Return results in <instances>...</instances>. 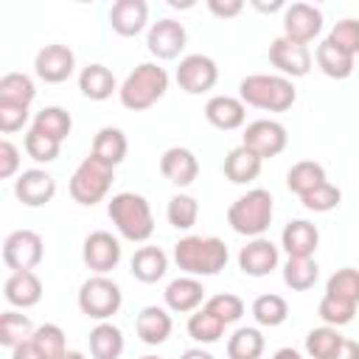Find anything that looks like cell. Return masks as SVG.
I'll list each match as a JSON object with an SVG mask.
<instances>
[{"label":"cell","mask_w":359,"mask_h":359,"mask_svg":"<svg viewBox=\"0 0 359 359\" xmlns=\"http://www.w3.org/2000/svg\"><path fill=\"white\" fill-rule=\"evenodd\" d=\"M342 342H345V337L339 334V328L320 325V328H311L306 334V353L311 359H331L342 348Z\"/></svg>","instance_id":"8d00e7d4"},{"label":"cell","mask_w":359,"mask_h":359,"mask_svg":"<svg viewBox=\"0 0 359 359\" xmlns=\"http://www.w3.org/2000/svg\"><path fill=\"white\" fill-rule=\"evenodd\" d=\"M163 300H165V309L168 311H177V314H194L202 300H205V286L199 278H191V275H180L174 278L165 292H163Z\"/></svg>","instance_id":"d6986e66"},{"label":"cell","mask_w":359,"mask_h":359,"mask_svg":"<svg viewBox=\"0 0 359 359\" xmlns=\"http://www.w3.org/2000/svg\"><path fill=\"white\" fill-rule=\"evenodd\" d=\"M317 314H320V320H323L325 325L339 328V325H348V323L353 320L356 306H353V303H348V300H339V297L323 294V300H320V306H317Z\"/></svg>","instance_id":"f6af8a7d"},{"label":"cell","mask_w":359,"mask_h":359,"mask_svg":"<svg viewBox=\"0 0 359 359\" xmlns=\"http://www.w3.org/2000/svg\"><path fill=\"white\" fill-rule=\"evenodd\" d=\"M185 42H188L185 25L177 22V20H171V17H163V20L151 22V28H149V34H146V48H149V53L157 56V59H163V62H165V59H177V56L182 53Z\"/></svg>","instance_id":"9a60e30c"},{"label":"cell","mask_w":359,"mask_h":359,"mask_svg":"<svg viewBox=\"0 0 359 359\" xmlns=\"http://www.w3.org/2000/svg\"><path fill=\"white\" fill-rule=\"evenodd\" d=\"M339 199H342V191H339L337 185H331V182H323V185H317L314 191H309L306 196H300L303 208H306V210H314V213H328V210H334V208L339 205Z\"/></svg>","instance_id":"bcb514c9"},{"label":"cell","mask_w":359,"mask_h":359,"mask_svg":"<svg viewBox=\"0 0 359 359\" xmlns=\"http://www.w3.org/2000/svg\"><path fill=\"white\" fill-rule=\"evenodd\" d=\"M165 219L177 230H191L199 219V202L191 194H174L165 208Z\"/></svg>","instance_id":"ab89813d"},{"label":"cell","mask_w":359,"mask_h":359,"mask_svg":"<svg viewBox=\"0 0 359 359\" xmlns=\"http://www.w3.org/2000/svg\"><path fill=\"white\" fill-rule=\"evenodd\" d=\"M11 359H48L31 339L28 342H22V345H17V348H11Z\"/></svg>","instance_id":"816d5d0a"},{"label":"cell","mask_w":359,"mask_h":359,"mask_svg":"<svg viewBox=\"0 0 359 359\" xmlns=\"http://www.w3.org/2000/svg\"><path fill=\"white\" fill-rule=\"evenodd\" d=\"M31 129H36V132H42V135H48V137H53V140L62 143V140L70 135V129H73V118H70V112L62 109V107H42V109L34 115Z\"/></svg>","instance_id":"836d02e7"},{"label":"cell","mask_w":359,"mask_h":359,"mask_svg":"<svg viewBox=\"0 0 359 359\" xmlns=\"http://www.w3.org/2000/svg\"><path fill=\"white\" fill-rule=\"evenodd\" d=\"M314 62H317V67H320L328 79H339V81L348 79V76L356 70V56L345 53V50L337 48L331 39H323V42L317 45Z\"/></svg>","instance_id":"484cf974"},{"label":"cell","mask_w":359,"mask_h":359,"mask_svg":"<svg viewBox=\"0 0 359 359\" xmlns=\"http://www.w3.org/2000/svg\"><path fill=\"white\" fill-rule=\"evenodd\" d=\"M320 278V266L314 258H289L283 264V283L294 292H306L317 283Z\"/></svg>","instance_id":"74e56055"},{"label":"cell","mask_w":359,"mask_h":359,"mask_svg":"<svg viewBox=\"0 0 359 359\" xmlns=\"http://www.w3.org/2000/svg\"><path fill=\"white\" fill-rule=\"evenodd\" d=\"M325 39H331V42H334L337 48H342L345 53L359 56V20L345 17V20L334 22V28H331V34H328Z\"/></svg>","instance_id":"7dc6e473"},{"label":"cell","mask_w":359,"mask_h":359,"mask_svg":"<svg viewBox=\"0 0 359 359\" xmlns=\"http://www.w3.org/2000/svg\"><path fill=\"white\" fill-rule=\"evenodd\" d=\"M140 359H160V356H140Z\"/></svg>","instance_id":"91938a15"},{"label":"cell","mask_w":359,"mask_h":359,"mask_svg":"<svg viewBox=\"0 0 359 359\" xmlns=\"http://www.w3.org/2000/svg\"><path fill=\"white\" fill-rule=\"evenodd\" d=\"M31 342L48 356V359H62L67 353V342H65V331L53 323H45V325H36Z\"/></svg>","instance_id":"b9f144b4"},{"label":"cell","mask_w":359,"mask_h":359,"mask_svg":"<svg viewBox=\"0 0 359 359\" xmlns=\"http://www.w3.org/2000/svg\"><path fill=\"white\" fill-rule=\"evenodd\" d=\"M272 194L266 188H252L247 194H241L230 208H227V224L247 238H258L269 230L272 224Z\"/></svg>","instance_id":"5b68a950"},{"label":"cell","mask_w":359,"mask_h":359,"mask_svg":"<svg viewBox=\"0 0 359 359\" xmlns=\"http://www.w3.org/2000/svg\"><path fill=\"white\" fill-rule=\"evenodd\" d=\"M238 98L244 107H255L264 112H286L297 101L294 81L280 73H252L238 81Z\"/></svg>","instance_id":"7a4b0ae2"},{"label":"cell","mask_w":359,"mask_h":359,"mask_svg":"<svg viewBox=\"0 0 359 359\" xmlns=\"http://www.w3.org/2000/svg\"><path fill=\"white\" fill-rule=\"evenodd\" d=\"M149 22L146 0H118L109 8V25L118 36H137Z\"/></svg>","instance_id":"7402d4cb"},{"label":"cell","mask_w":359,"mask_h":359,"mask_svg":"<svg viewBox=\"0 0 359 359\" xmlns=\"http://www.w3.org/2000/svg\"><path fill=\"white\" fill-rule=\"evenodd\" d=\"M227 244L216 236H185L174 244L177 266L191 278H210L227 266Z\"/></svg>","instance_id":"6da1fadb"},{"label":"cell","mask_w":359,"mask_h":359,"mask_svg":"<svg viewBox=\"0 0 359 359\" xmlns=\"http://www.w3.org/2000/svg\"><path fill=\"white\" fill-rule=\"evenodd\" d=\"M25 123H28V107L0 104V132L11 135V132H20Z\"/></svg>","instance_id":"c3c4849f"},{"label":"cell","mask_w":359,"mask_h":359,"mask_svg":"<svg viewBox=\"0 0 359 359\" xmlns=\"http://www.w3.org/2000/svg\"><path fill=\"white\" fill-rule=\"evenodd\" d=\"M252 6H255L258 11H278V8H286L280 0H275V3H269V6H266V3H258V0H252Z\"/></svg>","instance_id":"9f6ffc18"},{"label":"cell","mask_w":359,"mask_h":359,"mask_svg":"<svg viewBox=\"0 0 359 359\" xmlns=\"http://www.w3.org/2000/svg\"><path fill=\"white\" fill-rule=\"evenodd\" d=\"M323 182H328L325 168L320 163H314V160H300L286 171V188L292 194H297V196H306L309 191H314Z\"/></svg>","instance_id":"4dcf8cb0"},{"label":"cell","mask_w":359,"mask_h":359,"mask_svg":"<svg viewBox=\"0 0 359 359\" xmlns=\"http://www.w3.org/2000/svg\"><path fill=\"white\" fill-rule=\"evenodd\" d=\"M36 95L34 79L25 73H6L0 79V104H14V107H31Z\"/></svg>","instance_id":"d6a6232c"},{"label":"cell","mask_w":359,"mask_h":359,"mask_svg":"<svg viewBox=\"0 0 359 359\" xmlns=\"http://www.w3.org/2000/svg\"><path fill=\"white\" fill-rule=\"evenodd\" d=\"M224 328H227V325H224L216 314H210L205 306L196 309V311L188 317V334H191V339H196V342H202V345H210V342L222 339Z\"/></svg>","instance_id":"f35d334b"},{"label":"cell","mask_w":359,"mask_h":359,"mask_svg":"<svg viewBox=\"0 0 359 359\" xmlns=\"http://www.w3.org/2000/svg\"><path fill=\"white\" fill-rule=\"evenodd\" d=\"M81 261L95 275H107L121 261V241L107 230H93L81 244Z\"/></svg>","instance_id":"7c38bea8"},{"label":"cell","mask_w":359,"mask_h":359,"mask_svg":"<svg viewBox=\"0 0 359 359\" xmlns=\"http://www.w3.org/2000/svg\"><path fill=\"white\" fill-rule=\"evenodd\" d=\"M323 31V11L311 3H292L283 8V36L309 45Z\"/></svg>","instance_id":"4fadbf2b"},{"label":"cell","mask_w":359,"mask_h":359,"mask_svg":"<svg viewBox=\"0 0 359 359\" xmlns=\"http://www.w3.org/2000/svg\"><path fill=\"white\" fill-rule=\"evenodd\" d=\"M107 213L115 224V230L126 238V241H149L154 233V213L151 205L143 194L135 191H121L109 199Z\"/></svg>","instance_id":"3957f363"},{"label":"cell","mask_w":359,"mask_h":359,"mask_svg":"<svg viewBox=\"0 0 359 359\" xmlns=\"http://www.w3.org/2000/svg\"><path fill=\"white\" fill-rule=\"evenodd\" d=\"M261 165H264V160H261L258 154H252L247 146H236V149L227 151L222 168H224V177H227L230 182L247 185V182H252V180L261 174Z\"/></svg>","instance_id":"f1b7e54d"},{"label":"cell","mask_w":359,"mask_h":359,"mask_svg":"<svg viewBox=\"0 0 359 359\" xmlns=\"http://www.w3.org/2000/svg\"><path fill=\"white\" fill-rule=\"evenodd\" d=\"M286 143H289L286 126L280 121H272V118H258V121L247 123V129L241 135V146H247L261 160L278 157L286 149Z\"/></svg>","instance_id":"9c48e42d"},{"label":"cell","mask_w":359,"mask_h":359,"mask_svg":"<svg viewBox=\"0 0 359 359\" xmlns=\"http://www.w3.org/2000/svg\"><path fill=\"white\" fill-rule=\"evenodd\" d=\"M34 323L28 320V314H22V311H14V309H8V311H3L0 314V342L6 345V348H17V345H22V342H28L31 337H34Z\"/></svg>","instance_id":"d590c367"},{"label":"cell","mask_w":359,"mask_h":359,"mask_svg":"<svg viewBox=\"0 0 359 359\" xmlns=\"http://www.w3.org/2000/svg\"><path fill=\"white\" fill-rule=\"evenodd\" d=\"M62 359H84V353H81V351H67Z\"/></svg>","instance_id":"680465c9"},{"label":"cell","mask_w":359,"mask_h":359,"mask_svg":"<svg viewBox=\"0 0 359 359\" xmlns=\"http://www.w3.org/2000/svg\"><path fill=\"white\" fill-rule=\"evenodd\" d=\"M264 348H266L264 334L255 325L236 328L227 339V359H261Z\"/></svg>","instance_id":"1f68e13d"},{"label":"cell","mask_w":359,"mask_h":359,"mask_svg":"<svg viewBox=\"0 0 359 359\" xmlns=\"http://www.w3.org/2000/svg\"><path fill=\"white\" fill-rule=\"evenodd\" d=\"M3 294H6V303L14 306V309H31L42 300V280L34 269H22V272H11L6 278V286H3Z\"/></svg>","instance_id":"44dd1931"},{"label":"cell","mask_w":359,"mask_h":359,"mask_svg":"<svg viewBox=\"0 0 359 359\" xmlns=\"http://www.w3.org/2000/svg\"><path fill=\"white\" fill-rule=\"evenodd\" d=\"M205 309L210 314H216L224 325H233V323H238L244 317V300L238 294H230V292H219V294L208 297L205 300Z\"/></svg>","instance_id":"ee69618b"},{"label":"cell","mask_w":359,"mask_h":359,"mask_svg":"<svg viewBox=\"0 0 359 359\" xmlns=\"http://www.w3.org/2000/svg\"><path fill=\"white\" fill-rule=\"evenodd\" d=\"M272 359H303V356H300L297 348H278V351L272 353Z\"/></svg>","instance_id":"db71d44e"},{"label":"cell","mask_w":359,"mask_h":359,"mask_svg":"<svg viewBox=\"0 0 359 359\" xmlns=\"http://www.w3.org/2000/svg\"><path fill=\"white\" fill-rule=\"evenodd\" d=\"M132 275L140 280V283H157L163 280V275L168 272V255L154 247V244H146L140 250H135L132 255Z\"/></svg>","instance_id":"83f0119b"},{"label":"cell","mask_w":359,"mask_h":359,"mask_svg":"<svg viewBox=\"0 0 359 359\" xmlns=\"http://www.w3.org/2000/svg\"><path fill=\"white\" fill-rule=\"evenodd\" d=\"M180 359H213V356H210L208 351H202V348H188Z\"/></svg>","instance_id":"11a10c76"},{"label":"cell","mask_w":359,"mask_h":359,"mask_svg":"<svg viewBox=\"0 0 359 359\" xmlns=\"http://www.w3.org/2000/svg\"><path fill=\"white\" fill-rule=\"evenodd\" d=\"M208 11L219 20H230L244 11V0H208Z\"/></svg>","instance_id":"f907efd6"},{"label":"cell","mask_w":359,"mask_h":359,"mask_svg":"<svg viewBox=\"0 0 359 359\" xmlns=\"http://www.w3.org/2000/svg\"><path fill=\"white\" fill-rule=\"evenodd\" d=\"M79 90H81V95L90 98V101H107V98H109L115 90H121V87H118V81H115V76H112L109 67L93 62V65L81 67V73H79Z\"/></svg>","instance_id":"d4e9b609"},{"label":"cell","mask_w":359,"mask_h":359,"mask_svg":"<svg viewBox=\"0 0 359 359\" xmlns=\"http://www.w3.org/2000/svg\"><path fill=\"white\" fill-rule=\"evenodd\" d=\"M311 50L309 45H300V42H292L286 36H278L269 42V65L286 76V79H303L309 76L311 70Z\"/></svg>","instance_id":"8fae6325"},{"label":"cell","mask_w":359,"mask_h":359,"mask_svg":"<svg viewBox=\"0 0 359 359\" xmlns=\"http://www.w3.org/2000/svg\"><path fill=\"white\" fill-rule=\"evenodd\" d=\"M126 151H129V143H126V135L118 126H104V129L95 132L93 149H90V154L95 160H101V163H107V165L115 168V165L123 163Z\"/></svg>","instance_id":"4316f807"},{"label":"cell","mask_w":359,"mask_h":359,"mask_svg":"<svg viewBox=\"0 0 359 359\" xmlns=\"http://www.w3.org/2000/svg\"><path fill=\"white\" fill-rule=\"evenodd\" d=\"M79 309L98 323H107L112 314L121 311L123 306V292L115 280H109L107 275H93L79 286Z\"/></svg>","instance_id":"52a82bcc"},{"label":"cell","mask_w":359,"mask_h":359,"mask_svg":"<svg viewBox=\"0 0 359 359\" xmlns=\"http://www.w3.org/2000/svg\"><path fill=\"white\" fill-rule=\"evenodd\" d=\"M317 244H320V230L306 219L289 222L280 233V247L286 250L289 258H311Z\"/></svg>","instance_id":"603a6c76"},{"label":"cell","mask_w":359,"mask_h":359,"mask_svg":"<svg viewBox=\"0 0 359 359\" xmlns=\"http://www.w3.org/2000/svg\"><path fill=\"white\" fill-rule=\"evenodd\" d=\"M331 359H359V342L345 339V342H342V348H339V351H337Z\"/></svg>","instance_id":"f5cc1de1"},{"label":"cell","mask_w":359,"mask_h":359,"mask_svg":"<svg viewBox=\"0 0 359 359\" xmlns=\"http://www.w3.org/2000/svg\"><path fill=\"white\" fill-rule=\"evenodd\" d=\"M112 180H115V168L107 165V163H101V160H95L93 154H87V157L76 165V171H73L67 188H70L73 202L93 208V205H98V202L109 194Z\"/></svg>","instance_id":"8992f818"},{"label":"cell","mask_w":359,"mask_h":359,"mask_svg":"<svg viewBox=\"0 0 359 359\" xmlns=\"http://www.w3.org/2000/svg\"><path fill=\"white\" fill-rule=\"evenodd\" d=\"M168 90V73L165 67H160L157 62H140L121 84L118 98L126 109L132 112H143L149 107H154Z\"/></svg>","instance_id":"277c9868"},{"label":"cell","mask_w":359,"mask_h":359,"mask_svg":"<svg viewBox=\"0 0 359 359\" xmlns=\"http://www.w3.org/2000/svg\"><path fill=\"white\" fill-rule=\"evenodd\" d=\"M14 196L28 208H42L56 196V180L45 168H28L17 177Z\"/></svg>","instance_id":"e0dca14e"},{"label":"cell","mask_w":359,"mask_h":359,"mask_svg":"<svg viewBox=\"0 0 359 359\" xmlns=\"http://www.w3.org/2000/svg\"><path fill=\"white\" fill-rule=\"evenodd\" d=\"M286 317H289V303H286L280 294L266 292V294H258V297L252 300V320H255L258 325H264V328H278L280 323H286Z\"/></svg>","instance_id":"e575fe53"},{"label":"cell","mask_w":359,"mask_h":359,"mask_svg":"<svg viewBox=\"0 0 359 359\" xmlns=\"http://www.w3.org/2000/svg\"><path fill=\"white\" fill-rule=\"evenodd\" d=\"M168 6H171V8H191L194 3H180V0H168Z\"/></svg>","instance_id":"6f0895ef"},{"label":"cell","mask_w":359,"mask_h":359,"mask_svg":"<svg viewBox=\"0 0 359 359\" xmlns=\"http://www.w3.org/2000/svg\"><path fill=\"white\" fill-rule=\"evenodd\" d=\"M171 328H174V320L163 306H143L135 320V331L143 345H163L171 337Z\"/></svg>","instance_id":"cb8c5ba5"},{"label":"cell","mask_w":359,"mask_h":359,"mask_svg":"<svg viewBox=\"0 0 359 359\" xmlns=\"http://www.w3.org/2000/svg\"><path fill=\"white\" fill-rule=\"evenodd\" d=\"M219 81V67L208 53H188L177 65V84L188 95H202Z\"/></svg>","instance_id":"30bf717a"},{"label":"cell","mask_w":359,"mask_h":359,"mask_svg":"<svg viewBox=\"0 0 359 359\" xmlns=\"http://www.w3.org/2000/svg\"><path fill=\"white\" fill-rule=\"evenodd\" d=\"M22 146H25V154H28L34 163H53V160L59 157V151H62V143H59V140L42 135V132H36V129H28V132H25Z\"/></svg>","instance_id":"7bdbcfd3"},{"label":"cell","mask_w":359,"mask_h":359,"mask_svg":"<svg viewBox=\"0 0 359 359\" xmlns=\"http://www.w3.org/2000/svg\"><path fill=\"white\" fill-rule=\"evenodd\" d=\"M325 294L359 306V269H353V266L337 269V272L325 280Z\"/></svg>","instance_id":"60d3db41"},{"label":"cell","mask_w":359,"mask_h":359,"mask_svg":"<svg viewBox=\"0 0 359 359\" xmlns=\"http://www.w3.org/2000/svg\"><path fill=\"white\" fill-rule=\"evenodd\" d=\"M160 174H163L171 185L188 188V185L199 177V160H196V154H194L191 149H185V146H171V149H165L163 157H160Z\"/></svg>","instance_id":"ac0fdd59"},{"label":"cell","mask_w":359,"mask_h":359,"mask_svg":"<svg viewBox=\"0 0 359 359\" xmlns=\"http://www.w3.org/2000/svg\"><path fill=\"white\" fill-rule=\"evenodd\" d=\"M73 70H76V56L67 45L50 42L34 56V73L45 84H62L73 76Z\"/></svg>","instance_id":"5bb4252c"},{"label":"cell","mask_w":359,"mask_h":359,"mask_svg":"<svg viewBox=\"0 0 359 359\" xmlns=\"http://www.w3.org/2000/svg\"><path fill=\"white\" fill-rule=\"evenodd\" d=\"M278 261H280V250L264 236L250 238L238 250V269L250 278H266L272 269H278Z\"/></svg>","instance_id":"2e32d148"},{"label":"cell","mask_w":359,"mask_h":359,"mask_svg":"<svg viewBox=\"0 0 359 359\" xmlns=\"http://www.w3.org/2000/svg\"><path fill=\"white\" fill-rule=\"evenodd\" d=\"M20 168V149L11 140H0V177L8 180Z\"/></svg>","instance_id":"681fc988"},{"label":"cell","mask_w":359,"mask_h":359,"mask_svg":"<svg viewBox=\"0 0 359 359\" xmlns=\"http://www.w3.org/2000/svg\"><path fill=\"white\" fill-rule=\"evenodd\" d=\"M42 255H45V244H42V236L36 230H14L3 241V264L11 272L39 266Z\"/></svg>","instance_id":"ba28073f"},{"label":"cell","mask_w":359,"mask_h":359,"mask_svg":"<svg viewBox=\"0 0 359 359\" xmlns=\"http://www.w3.org/2000/svg\"><path fill=\"white\" fill-rule=\"evenodd\" d=\"M123 345H126L123 342V331L118 325H112L109 320L98 323L90 331V356L93 359H121Z\"/></svg>","instance_id":"f546056e"},{"label":"cell","mask_w":359,"mask_h":359,"mask_svg":"<svg viewBox=\"0 0 359 359\" xmlns=\"http://www.w3.org/2000/svg\"><path fill=\"white\" fill-rule=\"evenodd\" d=\"M205 118H208L210 126H216L222 132H233V129H241L244 126L247 107L236 95H213L205 104Z\"/></svg>","instance_id":"ffe728a7"}]
</instances>
